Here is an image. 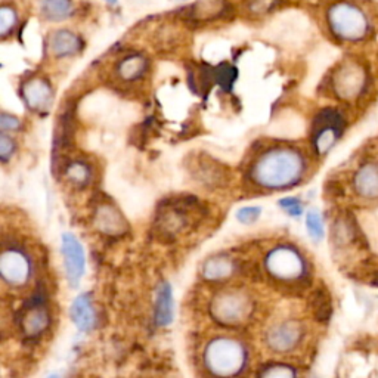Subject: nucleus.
I'll use <instances>...</instances> for the list:
<instances>
[{
  "label": "nucleus",
  "mask_w": 378,
  "mask_h": 378,
  "mask_svg": "<svg viewBox=\"0 0 378 378\" xmlns=\"http://www.w3.org/2000/svg\"><path fill=\"white\" fill-rule=\"evenodd\" d=\"M307 163L303 152L294 147L275 145L266 148L248 167V181L262 191H282L299 185Z\"/></svg>",
  "instance_id": "f257e3e1"
},
{
  "label": "nucleus",
  "mask_w": 378,
  "mask_h": 378,
  "mask_svg": "<svg viewBox=\"0 0 378 378\" xmlns=\"http://www.w3.org/2000/svg\"><path fill=\"white\" fill-rule=\"evenodd\" d=\"M202 362L205 370L213 375H239L247 367L248 350L243 341L228 336H219L205 345Z\"/></svg>",
  "instance_id": "f03ea898"
},
{
  "label": "nucleus",
  "mask_w": 378,
  "mask_h": 378,
  "mask_svg": "<svg viewBox=\"0 0 378 378\" xmlns=\"http://www.w3.org/2000/svg\"><path fill=\"white\" fill-rule=\"evenodd\" d=\"M326 23L334 36L348 43L364 40L371 30V23L367 12L352 2H337L326 12Z\"/></svg>",
  "instance_id": "7ed1b4c3"
},
{
  "label": "nucleus",
  "mask_w": 378,
  "mask_h": 378,
  "mask_svg": "<svg viewBox=\"0 0 378 378\" xmlns=\"http://www.w3.org/2000/svg\"><path fill=\"white\" fill-rule=\"evenodd\" d=\"M265 270L280 284L297 285L309 277V265L304 256L293 246H278L265 257Z\"/></svg>",
  "instance_id": "20e7f679"
},
{
  "label": "nucleus",
  "mask_w": 378,
  "mask_h": 378,
  "mask_svg": "<svg viewBox=\"0 0 378 378\" xmlns=\"http://www.w3.org/2000/svg\"><path fill=\"white\" fill-rule=\"evenodd\" d=\"M253 311V300L243 290H223L214 294L210 302L212 318L225 326L246 323L251 318Z\"/></svg>",
  "instance_id": "39448f33"
},
{
  "label": "nucleus",
  "mask_w": 378,
  "mask_h": 378,
  "mask_svg": "<svg viewBox=\"0 0 378 378\" xmlns=\"http://www.w3.org/2000/svg\"><path fill=\"white\" fill-rule=\"evenodd\" d=\"M345 118L334 110H322L312 125V147L318 156H326L345 132Z\"/></svg>",
  "instance_id": "423d86ee"
},
{
  "label": "nucleus",
  "mask_w": 378,
  "mask_h": 378,
  "mask_svg": "<svg viewBox=\"0 0 378 378\" xmlns=\"http://www.w3.org/2000/svg\"><path fill=\"white\" fill-rule=\"evenodd\" d=\"M0 275L11 288L25 287L33 277V260L21 247H5L0 254Z\"/></svg>",
  "instance_id": "0eeeda50"
},
{
  "label": "nucleus",
  "mask_w": 378,
  "mask_h": 378,
  "mask_svg": "<svg viewBox=\"0 0 378 378\" xmlns=\"http://www.w3.org/2000/svg\"><path fill=\"white\" fill-rule=\"evenodd\" d=\"M304 326L297 319H282L272 323L266 331L268 348L280 355H285L296 350V348L303 341Z\"/></svg>",
  "instance_id": "6e6552de"
},
{
  "label": "nucleus",
  "mask_w": 378,
  "mask_h": 378,
  "mask_svg": "<svg viewBox=\"0 0 378 378\" xmlns=\"http://www.w3.org/2000/svg\"><path fill=\"white\" fill-rule=\"evenodd\" d=\"M367 86V73L357 62H343L333 76V91L345 101H353L362 95Z\"/></svg>",
  "instance_id": "1a4fd4ad"
},
{
  "label": "nucleus",
  "mask_w": 378,
  "mask_h": 378,
  "mask_svg": "<svg viewBox=\"0 0 378 378\" xmlns=\"http://www.w3.org/2000/svg\"><path fill=\"white\" fill-rule=\"evenodd\" d=\"M61 251L64 257L67 280L70 282V285L77 287L84 275V268H86L84 250L79 239L73 234H64Z\"/></svg>",
  "instance_id": "9d476101"
},
{
  "label": "nucleus",
  "mask_w": 378,
  "mask_h": 378,
  "mask_svg": "<svg viewBox=\"0 0 378 378\" xmlns=\"http://www.w3.org/2000/svg\"><path fill=\"white\" fill-rule=\"evenodd\" d=\"M23 99L25 105L36 113L47 111L54 102V91L42 77H33L23 84Z\"/></svg>",
  "instance_id": "9b49d317"
},
{
  "label": "nucleus",
  "mask_w": 378,
  "mask_h": 378,
  "mask_svg": "<svg viewBox=\"0 0 378 378\" xmlns=\"http://www.w3.org/2000/svg\"><path fill=\"white\" fill-rule=\"evenodd\" d=\"M95 227L105 235L117 236L127 232V222L114 204H101L95 213Z\"/></svg>",
  "instance_id": "f8f14e48"
},
{
  "label": "nucleus",
  "mask_w": 378,
  "mask_h": 378,
  "mask_svg": "<svg viewBox=\"0 0 378 378\" xmlns=\"http://www.w3.org/2000/svg\"><path fill=\"white\" fill-rule=\"evenodd\" d=\"M49 49L57 58L74 57L83 49V40L70 30H57L49 38Z\"/></svg>",
  "instance_id": "ddd939ff"
},
{
  "label": "nucleus",
  "mask_w": 378,
  "mask_h": 378,
  "mask_svg": "<svg viewBox=\"0 0 378 378\" xmlns=\"http://www.w3.org/2000/svg\"><path fill=\"white\" fill-rule=\"evenodd\" d=\"M49 322H50V316L46 311V307L40 303L27 307L24 311L23 318L20 319L21 331L28 338H36L42 336L47 330Z\"/></svg>",
  "instance_id": "4468645a"
},
{
  "label": "nucleus",
  "mask_w": 378,
  "mask_h": 378,
  "mask_svg": "<svg viewBox=\"0 0 378 378\" xmlns=\"http://www.w3.org/2000/svg\"><path fill=\"white\" fill-rule=\"evenodd\" d=\"M353 188L360 198L377 200L378 198V166L364 164L359 167L353 178Z\"/></svg>",
  "instance_id": "2eb2a0df"
},
{
  "label": "nucleus",
  "mask_w": 378,
  "mask_h": 378,
  "mask_svg": "<svg viewBox=\"0 0 378 378\" xmlns=\"http://www.w3.org/2000/svg\"><path fill=\"white\" fill-rule=\"evenodd\" d=\"M70 316L80 331L89 333L96 323V314L89 293L80 294L70 307Z\"/></svg>",
  "instance_id": "dca6fc26"
},
{
  "label": "nucleus",
  "mask_w": 378,
  "mask_h": 378,
  "mask_svg": "<svg viewBox=\"0 0 378 378\" xmlns=\"http://www.w3.org/2000/svg\"><path fill=\"white\" fill-rule=\"evenodd\" d=\"M234 272H235L234 260L225 256H214L212 259L205 260L201 270L204 280L213 282L228 280L229 277H232Z\"/></svg>",
  "instance_id": "f3484780"
},
{
  "label": "nucleus",
  "mask_w": 378,
  "mask_h": 378,
  "mask_svg": "<svg viewBox=\"0 0 378 378\" xmlns=\"http://www.w3.org/2000/svg\"><path fill=\"white\" fill-rule=\"evenodd\" d=\"M147 70H148V61L144 55L139 54L127 55L117 64V76L127 83L142 79Z\"/></svg>",
  "instance_id": "a211bd4d"
},
{
  "label": "nucleus",
  "mask_w": 378,
  "mask_h": 378,
  "mask_svg": "<svg viewBox=\"0 0 378 378\" xmlns=\"http://www.w3.org/2000/svg\"><path fill=\"white\" fill-rule=\"evenodd\" d=\"M156 322L161 326H166L173 321V293L167 282H163L157 290L156 297Z\"/></svg>",
  "instance_id": "6ab92c4d"
},
{
  "label": "nucleus",
  "mask_w": 378,
  "mask_h": 378,
  "mask_svg": "<svg viewBox=\"0 0 378 378\" xmlns=\"http://www.w3.org/2000/svg\"><path fill=\"white\" fill-rule=\"evenodd\" d=\"M39 9L50 23L65 21L73 15V0H39Z\"/></svg>",
  "instance_id": "aec40b11"
},
{
  "label": "nucleus",
  "mask_w": 378,
  "mask_h": 378,
  "mask_svg": "<svg viewBox=\"0 0 378 378\" xmlns=\"http://www.w3.org/2000/svg\"><path fill=\"white\" fill-rule=\"evenodd\" d=\"M227 5L223 0H201L197 5L193 6V13L198 20H210L217 18V16L223 15Z\"/></svg>",
  "instance_id": "412c9836"
},
{
  "label": "nucleus",
  "mask_w": 378,
  "mask_h": 378,
  "mask_svg": "<svg viewBox=\"0 0 378 378\" xmlns=\"http://www.w3.org/2000/svg\"><path fill=\"white\" fill-rule=\"evenodd\" d=\"M65 178L76 186H86L92 179L91 167L83 161H73L65 168Z\"/></svg>",
  "instance_id": "4be33fe9"
},
{
  "label": "nucleus",
  "mask_w": 378,
  "mask_h": 378,
  "mask_svg": "<svg viewBox=\"0 0 378 378\" xmlns=\"http://www.w3.org/2000/svg\"><path fill=\"white\" fill-rule=\"evenodd\" d=\"M18 24V13L11 5H4L0 8V34L2 38H8Z\"/></svg>",
  "instance_id": "5701e85b"
},
{
  "label": "nucleus",
  "mask_w": 378,
  "mask_h": 378,
  "mask_svg": "<svg viewBox=\"0 0 378 378\" xmlns=\"http://www.w3.org/2000/svg\"><path fill=\"white\" fill-rule=\"evenodd\" d=\"M260 377L266 378H290V377H296L297 371L291 365L287 364H269L259 371Z\"/></svg>",
  "instance_id": "b1692460"
},
{
  "label": "nucleus",
  "mask_w": 378,
  "mask_h": 378,
  "mask_svg": "<svg viewBox=\"0 0 378 378\" xmlns=\"http://www.w3.org/2000/svg\"><path fill=\"white\" fill-rule=\"evenodd\" d=\"M306 228L315 241H321V239L323 238V222H322V217L319 216V213H316V212L307 213Z\"/></svg>",
  "instance_id": "393cba45"
},
{
  "label": "nucleus",
  "mask_w": 378,
  "mask_h": 378,
  "mask_svg": "<svg viewBox=\"0 0 378 378\" xmlns=\"http://www.w3.org/2000/svg\"><path fill=\"white\" fill-rule=\"evenodd\" d=\"M15 148V141L8 134V132H2V134H0V157H2L4 163L13 156Z\"/></svg>",
  "instance_id": "a878e982"
},
{
  "label": "nucleus",
  "mask_w": 378,
  "mask_h": 378,
  "mask_svg": "<svg viewBox=\"0 0 378 378\" xmlns=\"http://www.w3.org/2000/svg\"><path fill=\"white\" fill-rule=\"evenodd\" d=\"M262 214V209L260 207H243L239 209L238 213H236V219L238 222L244 223V225H251V223H254L257 219L260 217Z\"/></svg>",
  "instance_id": "bb28decb"
},
{
  "label": "nucleus",
  "mask_w": 378,
  "mask_h": 378,
  "mask_svg": "<svg viewBox=\"0 0 378 378\" xmlns=\"http://www.w3.org/2000/svg\"><path fill=\"white\" fill-rule=\"evenodd\" d=\"M281 207L290 214V216H300L303 213V205L297 198H284L281 200Z\"/></svg>",
  "instance_id": "cd10ccee"
},
{
  "label": "nucleus",
  "mask_w": 378,
  "mask_h": 378,
  "mask_svg": "<svg viewBox=\"0 0 378 378\" xmlns=\"http://www.w3.org/2000/svg\"><path fill=\"white\" fill-rule=\"evenodd\" d=\"M278 0H253L250 4V11L254 13H266L277 6Z\"/></svg>",
  "instance_id": "c85d7f7f"
},
{
  "label": "nucleus",
  "mask_w": 378,
  "mask_h": 378,
  "mask_svg": "<svg viewBox=\"0 0 378 378\" xmlns=\"http://www.w3.org/2000/svg\"><path fill=\"white\" fill-rule=\"evenodd\" d=\"M20 127H21V122L15 115L4 113L2 117H0V129H2V132L18 130Z\"/></svg>",
  "instance_id": "c756f323"
},
{
  "label": "nucleus",
  "mask_w": 378,
  "mask_h": 378,
  "mask_svg": "<svg viewBox=\"0 0 378 378\" xmlns=\"http://www.w3.org/2000/svg\"><path fill=\"white\" fill-rule=\"evenodd\" d=\"M374 282H375V284H378V273H377V277H375V280H374Z\"/></svg>",
  "instance_id": "7c9ffc66"
},
{
  "label": "nucleus",
  "mask_w": 378,
  "mask_h": 378,
  "mask_svg": "<svg viewBox=\"0 0 378 378\" xmlns=\"http://www.w3.org/2000/svg\"><path fill=\"white\" fill-rule=\"evenodd\" d=\"M107 2H110V4H114V2H115V0H107Z\"/></svg>",
  "instance_id": "2f4dec72"
}]
</instances>
